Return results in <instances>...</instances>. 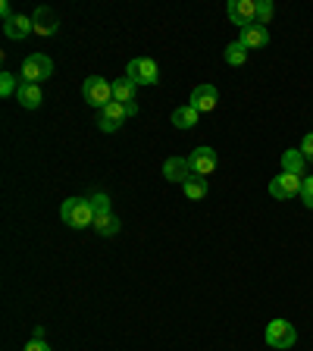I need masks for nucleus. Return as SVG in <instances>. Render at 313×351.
<instances>
[{"mask_svg":"<svg viewBox=\"0 0 313 351\" xmlns=\"http://www.w3.org/2000/svg\"><path fill=\"white\" fill-rule=\"evenodd\" d=\"M16 101H19L25 110H35V107H41V101H44V91H41V85H29V82H22V85H19V91H16Z\"/></svg>","mask_w":313,"mask_h":351,"instance_id":"4468645a","label":"nucleus"},{"mask_svg":"<svg viewBox=\"0 0 313 351\" xmlns=\"http://www.w3.org/2000/svg\"><path fill=\"white\" fill-rule=\"evenodd\" d=\"M301 185H304V179L301 176H292V173H282V176H276L270 182V195L273 197H295V195H301Z\"/></svg>","mask_w":313,"mask_h":351,"instance_id":"6e6552de","label":"nucleus"},{"mask_svg":"<svg viewBox=\"0 0 313 351\" xmlns=\"http://www.w3.org/2000/svg\"><path fill=\"white\" fill-rule=\"evenodd\" d=\"M197 117H201V113H197L191 104H185V107H175L173 110V125H175V129H195Z\"/></svg>","mask_w":313,"mask_h":351,"instance_id":"dca6fc26","label":"nucleus"},{"mask_svg":"<svg viewBox=\"0 0 313 351\" xmlns=\"http://www.w3.org/2000/svg\"><path fill=\"white\" fill-rule=\"evenodd\" d=\"M32 25H35V35H41V38H51L60 32V19L53 16V10H47V7H38L35 13H32Z\"/></svg>","mask_w":313,"mask_h":351,"instance_id":"1a4fd4ad","label":"nucleus"},{"mask_svg":"<svg viewBox=\"0 0 313 351\" xmlns=\"http://www.w3.org/2000/svg\"><path fill=\"white\" fill-rule=\"evenodd\" d=\"M82 97H85L91 107L103 110L113 101V82H107L103 75H88L85 85H82Z\"/></svg>","mask_w":313,"mask_h":351,"instance_id":"f03ea898","label":"nucleus"},{"mask_svg":"<svg viewBox=\"0 0 313 351\" xmlns=\"http://www.w3.org/2000/svg\"><path fill=\"white\" fill-rule=\"evenodd\" d=\"M182 189H185V195H188V201H204L207 197V179L204 176H191Z\"/></svg>","mask_w":313,"mask_h":351,"instance_id":"a211bd4d","label":"nucleus"},{"mask_svg":"<svg viewBox=\"0 0 313 351\" xmlns=\"http://www.w3.org/2000/svg\"><path fill=\"white\" fill-rule=\"evenodd\" d=\"M60 219H63L69 229H88L95 226V210H91V201L88 197H69L60 207Z\"/></svg>","mask_w":313,"mask_h":351,"instance_id":"f257e3e1","label":"nucleus"},{"mask_svg":"<svg viewBox=\"0 0 313 351\" xmlns=\"http://www.w3.org/2000/svg\"><path fill=\"white\" fill-rule=\"evenodd\" d=\"M125 117H138V104H135V101L125 104Z\"/></svg>","mask_w":313,"mask_h":351,"instance_id":"c756f323","label":"nucleus"},{"mask_svg":"<svg viewBox=\"0 0 313 351\" xmlns=\"http://www.w3.org/2000/svg\"><path fill=\"white\" fill-rule=\"evenodd\" d=\"M226 13L238 29H248V25L257 22V0H232Z\"/></svg>","mask_w":313,"mask_h":351,"instance_id":"0eeeda50","label":"nucleus"},{"mask_svg":"<svg viewBox=\"0 0 313 351\" xmlns=\"http://www.w3.org/2000/svg\"><path fill=\"white\" fill-rule=\"evenodd\" d=\"M304 167H307V157L301 154V147L298 151H285L282 154V173H292V176H304Z\"/></svg>","mask_w":313,"mask_h":351,"instance_id":"2eb2a0df","label":"nucleus"},{"mask_svg":"<svg viewBox=\"0 0 313 351\" xmlns=\"http://www.w3.org/2000/svg\"><path fill=\"white\" fill-rule=\"evenodd\" d=\"M241 44H245V47H266V44H270V32H266V25H248V29H241V38H238Z\"/></svg>","mask_w":313,"mask_h":351,"instance_id":"ddd939ff","label":"nucleus"},{"mask_svg":"<svg viewBox=\"0 0 313 351\" xmlns=\"http://www.w3.org/2000/svg\"><path fill=\"white\" fill-rule=\"evenodd\" d=\"M273 13H276V7L270 0H257V25H270Z\"/></svg>","mask_w":313,"mask_h":351,"instance_id":"b1692460","label":"nucleus"},{"mask_svg":"<svg viewBox=\"0 0 313 351\" xmlns=\"http://www.w3.org/2000/svg\"><path fill=\"white\" fill-rule=\"evenodd\" d=\"M125 79H132L135 85H157L160 82V69L151 57H138L125 66Z\"/></svg>","mask_w":313,"mask_h":351,"instance_id":"39448f33","label":"nucleus"},{"mask_svg":"<svg viewBox=\"0 0 313 351\" xmlns=\"http://www.w3.org/2000/svg\"><path fill=\"white\" fill-rule=\"evenodd\" d=\"M25 351H51V348H47V342H35V339H32V342L25 345Z\"/></svg>","mask_w":313,"mask_h":351,"instance_id":"c85d7f7f","label":"nucleus"},{"mask_svg":"<svg viewBox=\"0 0 313 351\" xmlns=\"http://www.w3.org/2000/svg\"><path fill=\"white\" fill-rule=\"evenodd\" d=\"M19 85H22V82L16 79L13 73H0V97H16Z\"/></svg>","mask_w":313,"mask_h":351,"instance_id":"4be33fe9","label":"nucleus"},{"mask_svg":"<svg viewBox=\"0 0 313 351\" xmlns=\"http://www.w3.org/2000/svg\"><path fill=\"white\" fill-rule=\"evenodd\" d=\"M301 154H304L307 160H313V132L304 135V141H301Z\"/></svg>","mask_w":313,"mask_h":351,"instance_id":"a878e982","label":"nucleus"},{"mask_svg":"<svg viewBox=\"0 0 313 351\" xmlns=\"http://www.w3.org/2000/svg\"><path fill=\"white\" fill-rule=\"evenodd\" d=\"M163 176H166L169 182H188L191 176V167H188V157H169L166 163H163Z\"/></svg>","mask_w":313,"mask_h":351,"instance_id":"9b49d317","label":"nucleus"},{"mask_svg":"<svg viewBox=\"0 0 313 351\" xmlns=\"http://www.w3.org/2000/svg\"><path fill=\"white\" fill-rule=\"evenodd\" d=\"M32 32H35L32 16H13L10 22H3V35H7L10 41H22V38H29Z\"/></svg>","mask_w":313,"mask_h":351,"instance_id":"f8f14e48","label":"nucleus"},{"mask_svg":"<svg viewBox=\"0 0 313 351\" xmlns=\"http://www.w3.org/2000/svg\"><path fill=\"white\" fill-rule=\"evenodd\" d=\"M301 201H304L307 210H313V176H307L304 185H301Z\"/></svg>","mask_w":313,"mask_h":351,"instance_id":"393cba45","label":"nucleus"},{"mask_svg":"<svg viewBox=\"0 0 313 351\" xmlns=\"http://www.w3.org/2000/svg\"><path fill=\"white\" fill-rule=\"evenodd\" d=\"M0 16H3V22H10V19H13V7H10V3H7V0H3V3H0Z\"/></svg>","mask_w":313,"mask_h":351,"instance_id":"cd10ccee","label":"nucleus"},{"mask_svg":"<svg viewBox=\"0 0 313 351\" xmlns=\"http://www.w3.org/2000/svg\"><path fill=\"white\" fill-rule=\"evenodd\" d=\"M95 229L101 235H116L119 229H123V223H119V217H113V213H110V217H97L95 219Z\"/></svg>","mask_w":313,"mask_h":351,"instance_id":"412c9836","label":"nucleus"},{"mask_svg":"<svg viewBox=\"0 0 313 351\" xmlns=\"http://www.w3.org/2000/svg\"><path fill=\"white\" fill-rule=\"evenodd\" d=\"M97 125H101V132H116L119 129V123H113V119H107V117H97Z\"/></svg>","mask_w":313,"mask_h":351,"instance_id":"bb28decb","label":"nucleus"},{"mask_svg":"<svg viewBox=\"0 0 313 351\" xmlns=\"http://www.w3.org/2000/svg\"><path fill=\"white\" fill-rule=\"evenodd\" d=\"M88 201H91V210H95V219H97V217H110V213H113V204H110V197L103 195V191L91 195Z\"/></svg>","mask_w":313,"mask_h":351,"instance_id":"aec40b11","label":"nucleus"},{"mask_svg":"<svg viewBox=\"0 0 313 351\" xmlns=\"http://www.w3.org/2000/svg\"><path fill=\"white\" fill-rule=\"evenodd\" d=\"M216 88L213 85H197L195 91H191V107L197 110V113H210V110H216Z\"/></svg>","mask_w":313,"mask_h":351,"instance_id":"9d476101","label":"nucleus"},{"mask_svg":"<svg viewBox=\"0 0 313 351\" xmlns=\"http://www.w3.org/2000/svg\"><path fill=\"white\" fill-rule=\"evenodd\" d=\"M266 342L273 345V348L285 351V348H295V342H298V329L292 326L288 320H270V326H266Z\"/></svg>","mask_w":313,"mask_h":351,"instance_id":"20e7f679","label":"nucleus"},{"mask_svg":"<svg viewBox=\"0 0 313 351\" xmlns=\"http://www.w3.org/2000/svg\"><path fill=\"white\" fill-rule=\"evenodd\" d=\"M32 339H35V342H44V326H38V329H35V336H32Z\"/></svg>","mask_w":313,"mask_h":351,"instance_id":"7c9ffc66","label":"nucleus"},{"mask_svg":"<svg viewBox=\"0 0 313 351\" xmlns=\"http://www.w3.org/2000/svg\"><path fill=\"white\" fill-rule=\"evenodd\" d=\"M51 75H53V60L47 57V53H32V57H25V63H22V82L38 85V82L51 79Z\"/></svg>","mask_w":313,"mask_h":351,"instance_id":"7ed1b4c3","label":"nucleus"},{"mask_svg":"<svg viewBox=\"0 0 313 351\" xmlns=\"http://www.w3.org/2000/svg\"><path fill=\"white\" fill-rule=\"evenodd\" d=\"M188 167H191V173L195 176H210L213 169H216V151L213 147H195V151L188 154Z\"/></svg>","mask_w":313,"mask_h":351,"instance_id":"423d86ee","label":"nucleus"},{"mask_svg":"<svg viewBox=\"0 0 313 351\" xmlns=\"http://www.w3.org/2000/svg\"><path fill=\"white\" fill-rule=\"evenodd\" d=\"M223 57H226L229 66H245V60H248V47H245L241 41H232L226 51H223Z\"/></svg>","mask_w":313,"mask_h":351,"instance_id":"6ab92c4d","label":"nucleus"},{"mask_svg":"<svg viewBox=\"0 0 313 351\" xmlns=\"http://www.w3.org/2000/svg\"><path fill=\"white\" fill-rule=\"evenodd\" d=\"M135 91H138V85L132 79H125V75H119L113 82V101H119V104H132L135 101Z\"/></svg>","mask_w":313,"mask_h":351,"instance_id":"f3484780","label":"nucleus"},{"mask_svg":"<svg viewBox=\"0 0 313 351\" xmlns=\"http://www.w3.org/2000/svg\"><path fill=\"white\" fill-rule=\"evenodd\" d=\"M101 117L113 119V123H119V125H123V123H125V119H129V117H125V104H119V101H110V104H107V107H103V110H101Z\"/></svg>","mask_w":313,"mask_h":351,"instance_id":"5701e85b","label":"nucleus"}]
</instances>
